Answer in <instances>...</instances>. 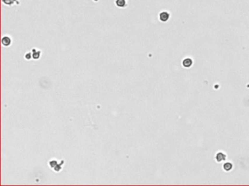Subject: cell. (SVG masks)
I'll return each instance as SVG.
<instances>
[{
  "label": "cell",
  "instance_id": "obj_5",
  "mask_svg": "<svg viewBox=\"0 0 249 186\" xmlns=\"http://www.w3.org/2000/svg\"><path fill=\"white\" fill-rule=\"evenodd\" d=\"M2 2H3L4 4L8 5V6L13 5L15 2H18V0H2Z\"/></svg>",
  "mask_w": 249,
  "mask_h": 186
},
{
  "label": "cell",
  "instance_id": "obj_8",
  "mask_svg": "<svg viewBox=\"0 0 249 186\" xmlns=\"http://www.w3.org/2000/svg\"><path fill=\"white\" fill-rule=\"evenodd\" d=\"M40 52H37L34 53V55H33L34 58L38 59V58L40 57Z\"/></svg>",
  "mask_w": 249,
  "mask_h": 186
},
{
  "label": "cell",
  "instance_id": "obj_1",
  "mask_svg": "<svg viewBox=\"0 0 249 186\" xmlns=\"http://www.w3.org/2000/svg\"><path fill=\"white\" fill-rule=\"evenodd\" d=\"M169 18H170V15L167 12H161L159 14V20L162 22L167 21Z\"/></svg>",
  "mask_w": 249,
  "mask_h": 186
},
{
  "label": "cell",
  "instance_id": "obj_4",
  "mask_svg": "<svg viewBox=\"0 0 249 186\" xmlns=\"http://www.w3.org/2000/svg\"><path fill=\"white\" fill-rule=\"evenodd\" d=\"M183 66L187 67V68H188V67H190V66L192 65V60L190 58L185 59V60H183Z\"/></svg>",
  "mask_w": 249,
  "mask_h": 186
},
{
  "label": "cell",
  "instance_id": "obj_3",
  "mask_svg": "<svg viewBox=\"0 0 249 186\" xmlns=\"http://www.w3.org/2000/svg\"><path fill=\"white\" fill-rule=\"evenodd\" d=\"M115 4L118 8H125L127 4V0H115Z\"/></svg>",
  "mask_w": 249,
  "mask_h": 186
},
{
  "label": "cell",
  "instance_id": "obj_6",
  "mask_svg": "<svg viewBox=\"0 0 249 186\" xmlns=\"http://www.w3.org/2000/svg\"><path fill=\"white\" fill-rule=\"evenodd\" d=\"M225 158H226L225 156L223 155V153H218V155L216 156V159H217V161H221L224 160V159H225Z\"/></svg>",
  "mask_w": 249,
  "mask_h": 186
},
{
  "label": "cell",
  "instance_id": "obj_7",
  "mask_svg": "<svg viewBox=\"0 0 249 186\" xmlns=\"http://www.w3.org/2000/svg\"><path fill=\"white\" fill-rule=\"evenodd\" d=\"M223 167H224V169H226L227 171H229L232 169V164L230 163H227V164H224Z\"/></svg>",
  "mask_w": 249,
  "mask_h": 186
},
{
  "label": "cell",
  "instance_id": "obj_2",
  "mask_svg": "<svg viewBox=\"0 0 249 186\" xmlns=\"http://www.w3.org/2000/svg\"><path fill=\"white\" fill-rule=\"evenodd\" d=\"M12 43V41L11 39L9 37H2V45H4V47H8V46H10Z\"/></svg>",
  "mask_w": 249,
  "mask_h": 186
}]
</instances>
